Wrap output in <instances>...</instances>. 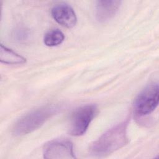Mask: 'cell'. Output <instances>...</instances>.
<instances>
[{
    "label": "cell",
    "mask_w": 159,
    "mask_h": 159,
    "mask_svg": "<svg viewBox=\"0 0 159 159\" xmlns=\"http://www.w3.org/2000/svg\"><path fill=\"white\" fill-rule=\"evenodd\" d=\"M128 121H123L107 130L91 145L89 153L93 156L104 157L127 145Z\"/></svg>",
    "instance_id": "cell-1"
},
{
    "label": "cell",
    "mask_w": 159,
    "mask_h": 159,
    "mask_svg": "<svg viewBox=\"0 0 159 159\" xmlns=\"http://www.w3.org/2000/svg\"><path fill=\"white\" fill-rule=\"evenodd\" d=\"M60 109L57 105H50L35 109L25 114L15 124L12 131L16 136L27 134L43 125Z\"/></svg>",
    "instance_id": "cell-2"
},
{
    "label": "cell",
    "mask_w": 159,
    "mask_h": 159,
    "mask_svg": "<svg viewBox=\"0 0 159 159\" xmlns=\"http://www.w3.org/2000/svg\"><path fill=\"white\" fill-rule=\"evenodd\" d=\"M159 87L158 83L147 86L137 96L134 102L135 114L141 117L151 114L158 106Z\"/></svg>",
    "instance_id": "cell-3"
},
{
    "label": "cell",
    "mask_w": 159,
    "mask_h": 159,
    "mask_svg": "<svg viewBox=\"0 0 159 159\" xmlns=\"http://www.w3.org/2000/svg\"><path fill=\"white\" fill-rule=\"evenodd\" d=\"M98 112L94 104L81 106L74 111L70 121L69 132L73 136L83 135Z\"/></svg>",
    "instance_id": "cell-4"
},
{
    "label": "cell",
    "mask_w": 159,
    "mask_h": 159,
    "mask_svg": "<svg viewBox=\"0 0 159 159\" xmlns=\"http://www.w3.org/2000/svg\"><path fill=\"white\" fill-rule=\"evenodd\" d=\"M43 158L46 159L75 158L73 146L66 139H57L47 143L43 150Z\"/></svg>",
    "instance_id": "cell-5"
},
{
    "label": "cell",
    "mask_w": 159,
    "mask_h": 159,
    "mask_svg": "<svg viewBox=\"0 0 159 159\" xmlns=\"http://www.w3.org/2000/svg\"><path fill=\"white\" fill-rule=\"evenodd\" d=\"M51 14L54 20L63 27L71 28L76 24L77 18L73 9L66 3H59L54 6Z\"/></svg>",
    "instance_id": "cell-6"
},
{
    "label": "cell",
    "mask_w": 159,
    "mask_h": 159,
    "mask_svg": "<svg viewBox=\"0 0 159 159\" xmlns=\"http://www.w3.org/2000/svg\"><path fill=\"white\" fill-rule=\"evenodd\" d=\"M120 1H98L96 4V17L99 22H105L111 19L117 12Z\"/></svg>",
    "instance_id": "cell-7"
},
{
    "label": "cell",
    "mask_w": 159,
    "mask_h": 159,
    "mask_svg": "<svg viewBox=\"0 0 159 159\" xmlns=\"http://www.w3.org/2000/svg\"><path fill=\"white\" fill-rule=\"evenodd\" d=\"M0 60L6 64H22L25 62V58L14 52L12 50L1 44L0 47Z\"/></svg>",
    "instance_id": "cell-8"
},
{
    "label": "cell",
    "mask_w": 159,
    "mask_h": 159,
    "mask_svg": "<svg viewBox=\"0 0 159 159\" xmlns=\"http://www.w3.org/2000/svg\"><path fill=\"white\" fill-rule=\"evenodd\" d=\"M65 40L63 33L58 29L48 31L44 35L43 42L48 47H54L61 44Z\"/></svg>",
    "instance_id": "cell-9"
},
{
    "label": "cell",
    "mask_w": 159,
    "mask_h": 159,
    "mask_svg": "<svg viewBox=\"0 0 159 159\" xmlns=\"http://www.w3.org/2000/svg\"><path fill=\"white\" fill-rule=\"evenodd\" d=\"M15 37L18 40H26L29 36V32L24 29H20L15 33Z\"/></svg>",
    "instance_id": "cell-10"
}]
</instances>
